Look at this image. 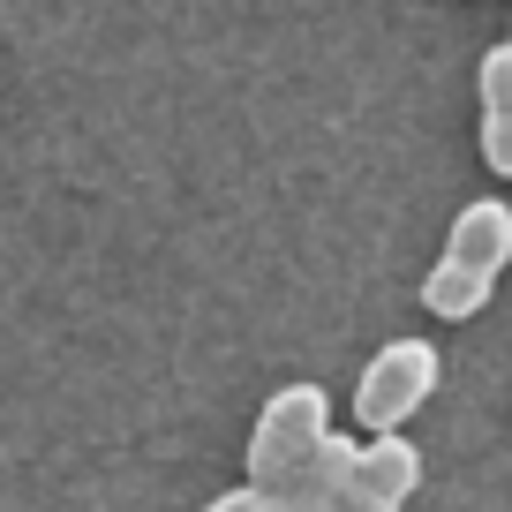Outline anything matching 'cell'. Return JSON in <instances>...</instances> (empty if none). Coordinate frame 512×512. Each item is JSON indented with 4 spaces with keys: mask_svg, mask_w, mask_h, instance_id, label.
<instances>
[{
    "mask_svg": "<svg viewBox=\"0 0 512 512\" xmlns=\"http://www.w3.org/2000/svg\"><path fill=\"white\" fill-rule=\"evenodd\" d=\"M324 437H332V392L309 384V377L279 384L272 400H264V415H256V430H249V482L256 490H279Z\"/></svg>",
    "mask_w": 512,
    "mask_h": 512,
    "instance_id": "cell-1",
    "label": "cell"
},
{
    "mask_svg": "<svg viewBox=\"0 0 512 512\" xmlns=\"http://www.w3.org/2000/svg\"><path fill=\"white\" fill-rule=\"evenodd\" d=\"M475 98H482V121H475L482 166L512 181V38L475 61Z\"/></svg>",
    "mask_w": 512,
    "mask_h": 512,
    "instance_id": "cell-5",
    "label": "cell"
},
{
    "mask_svg": "<svg viewBox=\"0 0 512 512\" xmlns=\"http://www.w3.org/2000/svg\"><path fill=\"white\" fill-rule=\"evenodd\" d=\"M437 377H445V362H437L430 339H384V347L362 362V377H354V422H362L369 437L407 430L415 407L437 392Z\"/></svg>",
    "mask_w": 512,
    "mask_h": 512,
    "instance_id": "cell-2",
    "label": "cell"
},
{
    "mask_svg": "<svg viewBox=\"0 0 512 512\" xmlns=\"http://www.w3.org/2000/svg\"><path fill=\"white\" fill-rule=\"evenodd\" d=\"M497 294V272H475V264H460V256H437L430 279H422V309H430L437 324H467L482 317Z\"/></svg>",
    "mask_w": 512,
    "mask_h": 512,
    "instance_id": "cell-7",
    "label": "cell"
},
{
    "mask_svg": "<svg viewBox=\"0 0 512 512\" xmlns=\"http://www.w3.org/2000/svg\"><path fill=\"white\" fill-rule=\"evenodd\" d=\"M204 512H272V490H256V482H241V490H219Z\"/></svg>",
    "mask_w": 512,
    "mask_h": 512,
    "instance_id": "cell-8",
    "label": "cell"
},
{
    "mask_svg": "<svg viewBox=\"0 0 512 512\" xmlns=\"http://www.w3.org/2000/svg\"><path fill=\"white\" fill-rule=\"evenodd\" d=\"M422 490V452L415 437L400 430H377L354 460L347 490H339V512H407V497Z\"/></svg>",
    "mask_w": 512,
    "mask_h": 512,
    "instance_id": "cell-3",
    "label": "cell"
},
{
    "mask_svg": "<svg viewBox=\"0 0 512 512\" xmlns=\"http://www.w3.org/2000/svg\"><path fill=\"white\" fill-rule=\"evenodd\" d=\"M354 460H362V445L332 430V437H324V445H317V452H309V460L272 490V512H339V490H347Z\"/></svg>",
    "mask_w": 512,
    "mask_h": 512,
    "instance_id": "cell-4",
    "label": "cell"
},
{
    "mask_svg": "<svg viewBox=\"0 0 512 512\" xmlns=\"http://www.w3.org/2000/svg\"><path fill=\"white\" fill-rule=\"evenodd\" d=\"M445 256H460V264H475V272H505L512 264V204L505 196H475V204L452 219Z\"/></svg>",
    "mask_w": 512,
    "mask_h": 512,
    "instance_id": "cell-6",
    "label": "cell"
}]
</instances>
